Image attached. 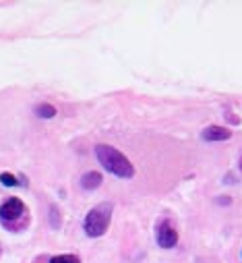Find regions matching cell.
<instances>
[{"label":"cell","instance_id":"obj_1","mask_svg":"<svg viewBox=\"0 0 242 263\" xmlns=\"http://www.w3.org/2000/svg\"><path fill=\"white\" fill-rule=\"evenodd\" d=\"M95 156H97L99 164L110 174H114L118 178H131L135 174V166L131 164V160L123 152H118L116 147H112V145H97L95 147Z\"/></svg>","mask_w":242,"mask_h":263},{"label":"cell","instance_id":"obj_2","mask_svg":"<svg viewBox=\"0 0 242 263\" xmlns=\"http://www.w3.org/2000/svg\"><path fill=\"white\" fill-rule=\"evenodd\" d=\"M112 212H114L112 203H99V205H95L87 214V218L83 222V230L87 232V236H102L108 230V226H110Z\"/></svg>","mask_w":242,"mask_h":263},{"label":"cell","instance_id":"obj_3","mask_svg":"<svg viewBox=\"0 0 242 263\" xmlns=\"http://www.w3.org/2000/svg\"><path fill=\"white\" fill-rule=\"evenodd\" d=\"M23 216H25V203L21 199H17V197H11V199H7L0 205V220L5 224L19 222Z\"/></svg>","mask_w":242,"mask_h":263},{"label":"cell","instance_id":"obj_4","mask_svg":"<svg viewBox=\"0 0 242 263\" xmlns=\"http://www.w3.org/2000/svg\"><path fill=\"white\" fill-rule=\"evenodd\" d=\"M176 242H178V232L172 226V222L170 220L159 222V226H157V245L164 247V249H172V247H176Z\"/></svg>","mask_w":242,"mask_h":263},{"label":"cell","instance_id":"obj_5","mask_svg":"<svg viewBox=\"0 0 242 263\" xmlns=\"http://www.w3.org/2000/svg\"><path fill=\"white\" fill-rule=\"evenodd\" d=\"M201 137L205 141H226V139L232 137V130L226 128V126H207L201 133Z\"/></svg>","mask_w":242,"mask_h":263},{"label":"cell","instance_id":"obj_6","mask_svg":"<svg viewBox=\"0 0 242 263\" xmlns=\"http://www.w3.org/2000/svg\"><path fill=\"white\" fill-rule=\"evenodd\" d=\"M102 184V174L99 172H87L83 178H81V186L91 191V189H97Z\"/></svg>","mask_w":242,"mask_h":263},{"label":"cell","instance_id":"obj_7","mask_svg":"<svg viewBox=\"0 0 242 263\" xmlns=\"http://www.w3.org/2000/svg\"><path fill=\"white\" fill-rule=\"evenodd\" d=\"M35 114L39 118H54L56 116V108L52 104H37L35 106Z\"/></svg>","mask_w":242,"mask_h":263},{"label":"cell","instance_id":"obj_8","mask_svg":"<svg viewBox=\"0 0 242 263\" xmlns=\"http://www.w3.org/2000/svg\"><path fill=\"white\" fill-rule=\"evenodd\" d=\"M50 263H81V259L75 255H56L50 259Z\"/></svg>","mask_w":242,"mask_h":263},{"label":"cell","instance_id":"obj_9","mask_svg":"<svg viewBox=\"0 0 242 263\" xmlns=\"http://www.w3.org/2000/svg\"><path fill=\"white\" fill-rule=\"evenodd\" d=\"M0 182H3L5 186H17V184H21L17 180V176H13L11 172H3V174H0Z\"/></svg>","mask_w":242,"mask_h":263}]
</instances>
